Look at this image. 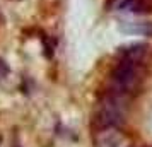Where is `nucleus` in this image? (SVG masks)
I'll return each instance as SVG.
<instances>
[{
    "instance_id": "7ed1b4c3",
    "label": "nucleus",
    "mask_w": 152,
    "mask_h": 147,
    "mask_svg": "<svg viewBox=\"0 0 152 147\" xmlns=\"http://www.w3.org/2000/svg\"><path fill=\"white\" fill-rule=\"evenodd\" d=\"M149 0H115V9L128 14H147L152 10Z\"/></svg>"
},
{
    "instance_id": "423d86ee",
    "label": "nucleus",
    "mask_w": 152,
    "mask_h": 147,
    "mask_svg": "<svg viewBox=\"0 0 152 147\" xmlns=\"http://www.w3.org/2000/svg\"><path fill=\"white\" fill-rule=\"evenodd\" d=\"M12 147H21V146H19V142H17V139H15V144H14Z\"/></svg>"
},
{
    "instance_id": "f03ea898",
    "label": "nucleus",
    "mask_w": 152,
    "mask_h": 147,
    "mask_svg": "<svg viewBox=\"0 0 152 147\" xmlns=\"http://www.w3.org/2000/svg\"><path fill=\"white\" fill-rule=\"evenodd\" d=\"M126 106H128V96L115 91V89H110L97 105V111L94 115L96 128L97 130L116 128L125 120Z\"/></svg>"
},
{
    "instance_id": "f257e3e1",
    "label": "nucleus",
    "mask_w": 152,
    "mask_h": 147,
    "mask_svg": "<svg viewBox=\"0 0 152 147\" xmlns=\"http://www.w3.org/2000/svg\"><path fill=\"white\" fill-rule=\"evenodd\" d=\"M145 45H133L121 51V58L113 70V86L111 89L130 96V92L137 87L142 77V60L147 53Z\"/></svg>"
},
{
    "instance_id": "39448f33",
    "label": "nucleus",
    "mask_w": 152,
    "mask_h": 147,
    "mask_svg": "<svg viewBox=\"0 0 152 147\" xmlns=\"http://www.w3.org/2000/svg\"><path fill=\"white\" fill-rule=\"evenodd\" d=\"M7 72H9L7 65H5V63H4L2 60H0V79H4V77H5V75H7Z\"/></svg>"
},
{
    "instance_id": "0eeeda50",
    "label": "nucleus",
    "mask_w": 152,
    "mask_h": 147,
    "mask_svg": "<svg viewBox=\"0 0 152 147\" xmlns=\"http://www.w3.org/2000/svg\"><path fill=\"white\" fill-rule=\"evenodd\" d=\"M0 21H2V15H0Z\"/></svg>"
},
{
    "instance_id": "20e7f679",
    "label": "nucleus",
    "mask_w": 152,
    "mask_h": 147,
    "mask_svg": "<svg viewBox=\"0 0 152 147\" xmlns=\"http://www.w3.org/2000/svg\"><path fill=\"white\" fill-rule=\"evenodd\" d=\"M123 139L115 128L97 130V147H121Z\"/></svg>"
}]
</instances>
